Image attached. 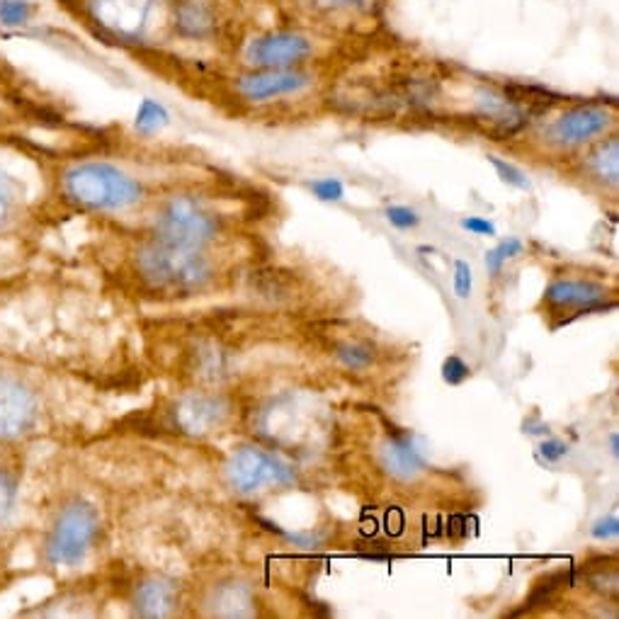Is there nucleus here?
Returning a JSON list of instances; mask_svg holds the SVG:
<instances>
[{
    "label": "nucleus",
    "mask_w": 619,
    "mask_h": 619,
    "mask_svg": "<svg viewBox=\"0 0 619 619\" xmlns=\"http://www.w3.org/2000/svg\"><path fill=\"white\" fill-rule=\"evenodd\" d=\"M137 270L143 280L158 289L192 292L202 289L214 278V262L202 248L151 241L137 253Z\"/></svg>",
    "instance_id": "f257e3e1"
},
{
    "label": "nucleus",
    "mask_w": 619,
    "mask_h": 619,
    "mask_svg": "<svg viewBox=\"0 0 619 619\" xmlns=\"http://www.w3.org/2000/svg\"><path fill=\"white\" fill-rule=\"evenodd\" d=\"M63 190L69 200L96 212H117L141 200V186L124 170L110 163H81L63 176Z\"/></svg>",
    "instance_id": "f03ea898"
},
{
    "label": "nucleus",
    "mask_w": 619,
    "mask_h": 619,
    "mask_svg": "<svg viewBox=\"0 0 619 619\" xmlns=\"http://www.w3.org/2000/svg\"><path fill=\"white\" fill-rule=\"evenodd\" d=\"M223 229V219L200 197L176 194L156 217V239L178 246L204 248Z\"/></svg>",
    "instance_id": "7ed1b4c3"
},
{
    "label": "nucleus",
    "mask_w": 619,
    "mask_h": 619,
    "mask_svg": "<svg viewBox=\"0 0 619 619\" xmlns=\"http://www.w3.org/2000/svg\"><path fill=\"white\" fill-rule=\"evenodd\" d=\"M100 532L98 510L86 500L66 506L47 539V559L57 566H76L86 559Z\"/></svg>",
    "instance_id": "20e7f679"
},
{
    "label": "nucleus",
    "mask_w": 619,
    "mask_h": 619,
    "mask_svg": "<svg viewBox=\"0 0 619 619\" xmlns=\"http://www.w3.org/2000/svg\"><path fill=\"white\" fill-rule=\"evenodd\" d=\"M227 479L239 496H256L268 489H280L294 481V471L282 459L260 447H239L227 465Z\"/></svg>",
    "instance_id": "39448f33"
},
{
    "label": "nucleus",
    "mask_w": 619,
    "mask_h": 619,
    "mask_svg": "<svg viewBox=\"0 0 619 619\" xmlns=\"http://www.w3.org/2000/svg\"><path fill=\"white\" fill-rule=\"evenodd\" d=\"M37 420L32 391L18 379L0 377V440H12L28 432Z\"/></svg>",
    "instance_id": "423d86ee"
},
{
    "label": "nucleus",
    "mask_w": 619,
    "mask_h": 619,
    "mask_svg": "<svg viewBox=\"0 0 619 619\" xmlns=\"http://www.w3.org/2000/svg\"><path fill=\"white\" fill-rule=\"evenodd\" d=\"M311 54V44L301 34H266L248 47V61L262 69H287V66L304 61Z\"/></svg>",
    "instance_id": "0eeeda50"
},
{
    "label": "nucleus",
    "mask_w": 619,
    "mask_h": 619,
    "mask_svg": "<svg viewBox=\"0 0 619 619\" xmlns=\"http://www.w3.org/2000/svg\"><path fill=\"white\" fill-rule=\"evenodd\" d=\"M605 299H608V289L596 282L588 280H557L547 287L545 292V304L555 311H592V309H602Z\"/></svg>",
    "instance_id": "6e6552de"
},
{
    "label": "nucleus",
    "mask_w": 619,
    "mask_h": 619,
    "mask_svg": "<svg viewBox=\"0 0 619 619\" xmlns=\"http://www.w3.org/2000/svg\"><path fill=\"white\" fill-rule=\"evenodd\" d=\"M610 124V112L598 104H581L563 112L559 120L551 127V137L563 147H576V143H586L588 139L602 134Z\"/></svg>",
    "instance_id": "1a4fd4ad"
},
{
    "label": "nucleus",
    "mask_w": 619,
    "mask_h": 619,
    "mask_svg": "<svg viewBox=\"0 0 619 619\" xmlns=\"http://www.w3.org/2000/svg\"><path fill=\"white\" fill-rule=\"evenodd\" d=\"M90 10L102 28L134 37L149 20L151 0H90Z\"/></svg>",
    "instance_id": "9d476101"
},
{
    "label": "nucleus",
    "mask_w": 619,
    "mask_h": 619,
    "mask_svg": "<svg viewBox=\"0 0 619 619\" xmlns=\"http://www.w3.org/2000/svg\"><path fill=\"white\" fill-rule=\"evenodd\" d=\"M309 76L299 71H284V69H266L260 73L243 76L239 81V93L248 100H270L280 96H292L309 86Z\"/></svg>",
    "instance_id": "9b49d317"
},
{
    "label": "nucleus",
    "mask_w": 619,
    "mask_h": 619,
    "mask_svg": "<svg viewBox=\"0 0 619 619\" xmlns=\"http://www.w3.org/2000/svg\"><path fill=\"white\" fill-rule=\"evenodd\" d=\"M176 423L188 435H207L227 418V408L214 397H186L176 406Z\"/></svg>",
    "instance_id": "f8f14e48"
},
{
    "label": "nucleus",
    "mask_w": 619,
    "mask_h": 619,
    "mask_svg": "<svg viewBox=\"0 0 619 619\" xmlns=\"http://www.w3.org/2000/svg\"><path fill=\"white\" fill-rule=\"evenodd\" d=\"M134 605L141 617H166L176 610L178 588L166 578H149L137 588Z\"/></svg>",
    "instance_id": "ddd939ff"
},
{
    "label": "nucleus",
    "mask_w": 619,
    "mask_h": 619,
    "mask_svg": "<svg viewBox=\"0 0 619 619\" xmlns=\"http://www.w3.org/2000/svg\"><path fill=\"white\" fill-rule=\"evenodd\" d=\"M381 462L391 471V477L397 479H416L418 473H423L426 462L413 442L399 435V438H389L387 445L381 447Z\"/></svg>",
    "instance_id": "4468645a"
},
{
    "label": "nucleus",
    "mask_w": 619,
    "mask_h": 619,
    "mask_svg": "<svg viewBox=\"0 0 619 619\" xmlns=\"http://www.w3.org/2000/svg\"><path fill=\"white\" fill-rule=\"evenodd\" d=\"M588 170L596 180L608 182V186H612V188L617 186V178H619V141H617V137L602 141L600 147L590 153Z\"/></svg>",
    "instance_id": "2eb2a0df"
},
{
    "label": "nucleus",
    "mask_w": 619,
    "mask_h": 619,
    "mask_svg": "<svg viewBox=\"0 0 619 619\" xmlns=\"http://www.w3.org/2000/svg\"><path fill=\"white\" fill-rule=\"evenodd\" d=\"M338 360L348 367V370H367L372 365L375 355L370 346H362V342H346V346L338 348Z\"/></svg>",
    "instance_id": "dca6fc26"
},
{
    "label": "nucleus",
    "mask_w": 619,
    "mask_h": 619,
    "mask_svg": "<svg viewBox=\"0 0 619 619\" xmlns=\"http://www.w3.org/2000/svg\"><path fill=\"white\" fill-rule=\"evenodd\" d=\"M522 241L520 239H506V241H500L493 250H489L486 253V268H489L491 274H500V270H503L506 262L510 258H518L522 253Z\"/></svg>",
    "instance_id": "f3484780"
},
{
    "label": "nucleus",
    "mask_w": 619,
    "mask_h": 619,
    "mask_svg": "<svg viewBox=\"0 0 619 619\" xmlns=\"http://www.w3.org/2000/svg\"><path fill=\"white\" fill-rule=\"evenodd\" d=\"M180 30L188 34H204L209 28H212V18L209 12L200 6H186L180 10Z\"/></svg>",
    "instance_id": "a211bd4d"
},
{
    "label": "nucleus",
    "mask_w": 619,
    "mask_h": 619,
    "mask_svg": "<svg viewBox=\"0 0 619 619\" xmlns=\"http://www.w3.org/2000/svg\"><path fill=\"white\" fill-rule=\"evenodd\" d=\"M166 122H168V114L161 104L153 100H143V104L137 112V129L156 131V129H161Z\"/></svg>",
    "instance_id": "6ab92c4d"
},
{
    "label": "nucleus",
    "mask_w": 619,
    "mask_h": 619,
    "mask_svg": "<svg viewBox=\"0 0 619 619\" xmlns=\"http://www.w3.org/2000/svg\"><path fill=\"white\" fill-rule=\"evenodd\" d=\"M30 18V6L24 0H0V22L8 28H20Z\"/></svg>",
    "instance_id": "aec40b11"
},
{
    "label": "nucleus",
    "mask_w": 619,
    "mask_h": 619,
    "mask_svg": "<svg viewBox=\"0 0 619 619\" xmlns=\"http://www.w3.org/2000/svg\"><path fill=\"white\" fill-rule=\"evenodd\" d=\"M489 163L498 170L500 180L508 182V186L520 188V190L530 188V180H527V176L522 173V170H520L518 166H512V163H508V161H500V158H496V156H489Z\"/></svg>",
    "instance_id": "412c9836"
},
{
    "label": "nucleus",
    "mask_w": 619,
    "mask_h": 619,
    "mask_svg": "<svg viewBox=\"0 0 619 619\" xmlns=\"http://www.w3.org/2000/svg\"><path fill=\"white\" fill-rule=\"evenodd\" d=\"M387 221L391 223V227H397L401 231H408V229H416L418 227L420 217H418V212H413L411 207L393 204V207L387 209Z\"/></svg>",
    "instance_id": "4be33fe9"
},
{
    "label": "nucleus",
    "mask_w": 619,
    "mask_h": 619,
    "mask_svg": "<svg viewBox=\"0 0 619 619\" xmlns=\"http://www.w3.org/2000/svg\"><path fill=\"white\" fill-rule=\"evenodd\" d=\"M471 375L469 370V365L462 360V358H457V355H452V358H447L445 365H442V379L447 381V385H462V381H467Z\"/></svg>",
    "instance_id": "5701e85b"
},
{
    "label": "nucleus",
    "mask_w": 619,
    "mask_h": 619,
    "mask_svg": "<svg viewBox=\"0 0 619 619\" xmlns=\"http://www.w3.org/2000/svg\"><path fill=\"white\" fill-rule=\"evenodd\" d=\"M311 190L323 202H338V200H342V194H346V188H342V182L336 180V178L316 180L313 186H311Z\"/></svg>",
    "instance_id": "b1692460"
},
{
    "label": "nucleus",
    "mask_w": 619,
    "mask_h": 619,
    "mask_svg": "<svg viewBox=\"0 0 619 619\" xmlns=\"http://www.w3.org/2000/svg\"><path fill=\"white\" fill-rule=\"evenodd\" d=\"M16 481L10 479L8 471H0V522L10 516L12 506H16Z\"/></svg>",
    "instance_id": "393cba45"
},
{
    "label": "nucleus",
    "mask_w": 619,
    "mask_h": 619,
    "mask_svg": "<svg viewBox=\"0 0 619 619\" xmlns=\"http://www.w3.org/2000/svg\"><path fill=\"white\" fill-rule=\"evenodd\" d=\"M471 287H473V278H471L469 262L457 260V266H455V294L459 299H467L471 294Z\"/></svg>",
    "instance_id": "a878e982"
},
{
    "label": "nucleus",
    "mask_w": 619,
    "mask_h": 619,
    "mask_svg": "<svg viewBox=\"0 0 619 619\" xmlns=\"http://www.w3.org/2000/svg\"><path fill=\"white\" fill-rule=\"evenodd\" d=\"M462 227L471 233H477V236H496L498 229H496V223H491L489 219H481V217H467L462 219Z\"/></svg>",
    "instance_id": "bb28decb"
},
{
    "label": "nucleus",
    "mask_w": 619,
    "mask_h": 619,
    "mask_svg": "<svg viewBox=\"0 0 619 619\" xmlns=\"http://www.w3.org/2000/svg\"><path fill=\"white\" fill-rule=\"evenodd\" d=\"M539 452H542L547 462H559V459L569 455V445L561 442V440H547Z\"/></svg>",
    "instance_id": "cd10ccee"
},
{
    "label": "nucleus",
    "mask_w": 619,
    "mask_h": 619,
    "mask_svg": "<svg viewBox=\"0 0 619 619\" xmlns=\"http://www.w3.org/2000/svg\"><path fill=\"white\" fill-rule=\"evenodd\" d=\"M617 535H619V520H617V516L605 518L596 527H592V537H598V539H608V537H617Z\"/></svg>",
    "instance_id": "c85d7f7f"
},
{
    "label": "nucleus",
    "mask_w": 619,
    "mask_h": 619,
    "mask_svg": "<svg viewBox=\"0 0 619 619\" xmlns=\"http://www.w3.org/2000/svg\"><path fill=\"white\" fill-rule=\"evenodd\" d=\"M8 219H10V197L3 190V186H0V229L6 227Z\"/></svg>",
    "instance_id": "c756f323"
},
{
    "label": "nucleus",
    "mask_w": 619,
    "mask_h": 619,
    "mask_svg": "<svg viewBox=\"0 0 619 619\" xmlns=\"http://www.w3.org/2000/svg\"><path fill=\"white\" fill-rule=\"evenodd\" d=\"M328 6H365L367 0H323Z\"/></svg>",
    "instance_id": "7c9ffc66"
},
{
    "label": "nucleus",
    "mask_w": 619,
    "mask_h": 619,
    "mask_svg": "<svg viewBox=\"0 0 619 619\" xmlns=\"http://www.w3.org/2000/svg\"><path fill=\"white\" fill-rule=\"evenodd\" d=\"M612 455H617V435H612Z\"/></svg>",
    "instance_id": "2f4dec72"
}]
</instances>
